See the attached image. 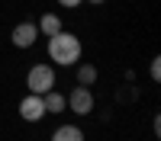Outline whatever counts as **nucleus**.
<instances>
[{"label": "nucleus", "instance_id": "obj_3", "mask_svg": "<svg viewBox=\"0 0 161 141\" xmlns=\"http://www.w3.org/2000/svg\"><path fill=\"white\" fill-rule=\"evenodd\" d=\"M93 106H97V99H93V90H90V87H80V83H77L71 93H68V109H71L74 115H90Z\"/></svg>", "mask_w": 161, "mask_h": 141}, {"label": "nucleus", "instance_id": "obj_6", "mask_svg": "<svg viewBox=\"0 0 161 141\" xmlns=\"http://www.w3.org/2000/svg\"><path fill=\"white\" fill-rule=\"evenodd\" d=\"M39 35H55V32H61L64 29V26H61V16H58V13H42V16H39Z\"/></svg>", "mask_w": 161, "mask_h": 141}, {"label": "nucleus", "instance_id": "obj_7", "mask_svg": "<svg viewBox=\"0 0 161 141\" xmlns=\"http://www.w3.org/2000/svg\"><path fill=\"white\" fill-rule=\"evenodd\" d=\"M42 103H45V112H48V115H61L64 106H68L64 93H58V90H48V93H42Z\"/></svg>", "mask_w": 161, "mask_h": 141}, {"label": "nucleus", "instance_id": "obj_10", "mask_svg": "<svg viewBox=\"0 0 161 141\" xmlns=\"http://www.w3.org/2000/svg\"><path fill=\"white\" fill-rule=\"evenodd\" d=\"M148 74H152V80H155V83L161 80V58H152V68H148Z\"/></svg>", "mask_w": 161, "mask_h": 141}, {"label": "nucleus", "instance_id": "obj_12", "mask_svg": "<svg viewBox=\"0 0 161 141\" xmlns=\"http://www.w3.org/2000/svg\"><path fill=\"white\" fill-rule=\"evenodd\" d=\"M87 3H106V0H87Z\"/></svg>", "mask_w": 161, "mask_h": 141}, {"label": "nucleus", "instance_id": "obj_2", "mask_svg": "<svg viewBox=\"0 0 161 141\" xmlns=\"http://www.w3.org/2000/svg\"><path fill=\"white\" fill-rule=\"evenodd\" d=\"M26 90L29 93H48V90H55V68L52 64H32L29 74H26Z\"/></svg>", "mask_w": 161, "mask_h": 141}, {"label": "nucleus", "instance_id": "obj_1", "mask_svg": "<svg viewBox=\"0 0 161 141\" xmlns=\"http://www.w3.org/2000/svg\"><path fill=\"white\" fill-rule=\"evenodd\" d=\"M80 51H84V45H80V38L74 32H55L48 35V58L52 64H58V68H74V64L80 61Z\"/></svg>", "mask_w": 161, "mask_h": 141}, {"label": "nucleus", "instance_id": "obj_11", "mask_svg": "<svg viewBox=\"0 0 161 141\" xmlns=\"http://www.w3.org/2000/svg\"><path fill=\"white\" fill-rule=\"evenodd\" d=\"M58 3H61V7H68V10H74V7L84 3V0H58Z\"/></svg>", "mask_w": 161, "mask_h": 141}, {"label": "nucleus", "instance_id": "obj_8", "mask_svg": "<svg viewBox=\"0 0 161 141\" xmlns=\"http://www.w3.org/2000/svg\"><path fill=\"white\" fill-rule=\"evenodd\" d=\"M52 141H84V132L77 125H58L52 132Z\"/></svg>", "mask_w": 161, "mask_h": 141}, {"label": "nucleus", "instance_id": "obj_9", "mask_svg": "<svg viewBox=\"0 0 161 141\" xmlns=\"http://www.w3.org/2000/svg\"><path fill=\"white\" fill-rule=\"evenodd\" d=\"M77 83L80 87H93L97 83V68L93 64H77Z\"/></svg>", "mask_w": 161, "mask_h": 141}, {"label": "nucleus", "instance_id": "obj_5", "mask_svg": "<svg viewBox=\"0 0 161 141\" xmlns=\"http://www.w3.org/2000/svg\"><path fill=\"white\" fill-rule=\"evenodd\" d=\"M45 103H42V96L39 93H26L23 99H19V119L23 122H42L45 119Z\"/></svg>", "mask_w": 161, "mask_h": 141}, {"label": "nucleus", "instance_id": "obj_4", "mask_svg": "<svg viewBox=\"0 0 161 141\" xmlns=\"http://www.w3.org/2000/svg\"><path fill=\"white\" fill-rule=\"evenodd\" d=\"M10 42H13V48H32V45L39 42V26H36L32 19L16 23V26H13V32H10Z\"/></svg>", "mask_w": 161, "mask_h": 141}]
</instances>
